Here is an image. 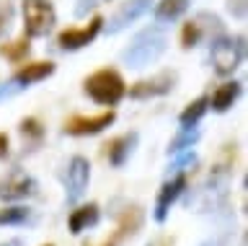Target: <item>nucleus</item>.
Listing matches in <instances>:
<instances>
[{
  "label": "nucleus",
  "mask_w": 248,
  "mask_h": 246,
  "mask_svg": "<svg viewBox=\"0 0 248 246\" xmlns=\"http://www.w3.org/2000/svg\"><path fill=\"white\" fill-rule=\"evenodd\" d=\"M163 52H166V34L160 29H145L122 52V60L132 70H140V67H147L150 63H155Z\"/></svg>",
  "instance_id": "f257e3e1"
},
{
  "label": "nucleus",
  "mask_w": 248,
  "mask_h": 246,
  "mask_svg": "<svg viewBox=\"0 0 248 246\" xmlns=\"http://www.w3.org/2000/svg\"><path fill=\"white\" fill-rule=\"evenodd\" d=\"M85 94H88L96 104L101 106H114L119 104V98L127 94V86H124V78L116 70H96L93 75H88L83 83Z\"/></svg>",
  "instance_id": "f03ea898"
},
{
  "label": "nucleus",
  "mask_w": 248,
  "mask_h": 246,
  "mask_svg": "<svg viewBox=\"0 0 248 246\" xmlns=\"http://www.w3.org/2000/svg\"><path fill=\"white\" fill-rule=\"evenodd\" d=\"M243 49H246V36H238L235 42L228 36H217L212 42V63L215 70L220 75H230L243 60Z\"/></svg>",
  "instance_id": "7ed1b4c3"
},
{
  "label": "nucleus",
  "mask_w": 248,
  "mask_h": 246,
  "mask_svg": "<svg viewBox=\"0 0 248 246\" xmlns=\"http://www.w3.org/2000/svg\"><path fill=\"white\" fill-rule=\"evenodd\" d=\"M26 36H44L54 26V5L49 0H23Z\"/></svg>",
  "instance_id": "20e7f679"
},
{
  "label": "nucleus",
  "mask_w": 248,
  "mask_h": 246,
  "mask_svg": "<svg viewBox=\"0 0 248 246\" xmlns=\"http://www.w3.org/2000/svg\"><path fill=\"white\" fill-rule=\"evenodd\" d=\"M101 29H104V18L93 16L85 26H73V29L60 32L57 44H60V49H80V47H85V44H91L96 39Z\"/></svg>",
  "instance_id": "39448f33"
},
{
  "label": "nucleus",
  "mask_w": 248,
  "mask_h": 246,
  "mask_svg": "<svg viewBox=\"0 0 248 246\" xmlns=\"http://www.w3.org/2000/svg\"><path fill=\"white\" fill-rule=\"evenodd\" d=\"M88 176H91L88 158H83V156L70 158V164H67V199L70 202H78V199L85 195V189H88Z\"/></svg>",
  "instance_id": "423d86ee"
},
{
  "label": "nucleus",
  "mask_w": 248,
  "mask_h": 246,
  "mask_svg": "<svg viewBox=\"0 0 248 246\" xmlns=\"http://www.w3.org/2000/svg\"><path fill=\"white\" fill-rule=\"evenodd\" d=\"M116 119V114L108 109V112H101V114H93V117H83V114H75L65 122V132L67 135H96L101 132L104 127H108L111 122Z\"/></svg>",
  "instance_id": "0eeeda50"
},
{
  "label": "nucleus",
  "mask_w": 248,
  "mask_h": 246,
  "mask_svg": "<svg viewBox=\"0 0 248 246\" xmlns=\"http://www.w3.org/2000/svg\"><path fill=\"white\" fill-rule=\"evenodd\" d=\"M186 189V174L184 171H176L173 179H168L166 184L160 187L158 192V202H155V220L163 223L168 218V210H170V205L178 199V195Z\"/></svg>",
  "instance_id": "6e6552de"
},
{
  "label": "nucleus",
  "mask_w": 248,
  "mask_h": 246,
  "mask_svg": "<svg viewBox=\"0 0 248 246\" xmlns=\"http://www.w3.org/2000/svg\"><path fill=\"white\" fill-rule=\"evenodd\" d=\"M176 83V73H158L155 78H147V81H140L129 88V96L132 98H153V96H163L173 88Z\"/></svg>",
  "instance_id": "1a4fd4ad"
},
{
  "label": "nucleus",
  "mask_w": 248,
  "mask_h": 246,
  "mask_svg": "<svg viewBox=\"0 0 248 246\" xmlns=\"http://www.w3.org/2000/svg\"><path fill=\"white\" fill-rule=\"evenodd\" d=\"M34 179L21 171H13L11 176H5L0 181V199H21V197H29L34 195Z\"/></svg>",
  "instance_id": "9d476101"
},
{
  "label": "nucleus",
  "mask_w": 248,
  "mask_h": 246,
  "mask_svg": "<svg viewBox=\"0 0 248 246\" xmlns=\"http://www.w3.org/2000/svg\"><path fill=\"white\" fill-rule=\"evenodd\" d=\"M137 145V132H129V135H122V137H114L104 145V156L108 158L111 166H124V161L132 156Z\"/></svg>",
  "instance_id": "9b49d317"
},
{
  "label": "nucleus",
  "mask_w": 248,
  "mask_h": 246,
  "mask_svg": "<svg viewBox=\"0 0 248 246\" xmlns=\"http://www.w3.org/2000/svg\"><path fill=\"white\" fill-rule=\"evenodd\" d=\"M150 3L153 0H129V3H124L119 11L114 13V18H111V24H108V32H122L127 24H132V21H137L142 13L150 8Z\"/></svg>",
  "instance_id": "f8f14e48"
},
{
  "label": "nucleus",
  "mask_w": 248,
  "mask_h": 246,
  "mask_svg": "<svg viewBox=\"0 0 248 246\" xmlns=\"http://www.w3.org/2000/svg\"><path fill=\"white\" fill-rule=\"evenodd\" d=\"M54 73V63H29V65H21L18 70H16L13 81L16 83H23V86H31V83H39L44 78H49Z\"/></svg>",
  "instance_id": "ddd939ff"
},
{
  "label": "nucleus",
  "mask_w": 248,
  "mask_h": 246,
  "mask_svg": "<svg viewBox=\"0 0 248 246\" xmlns=\"http://www.w3.org/2000/svg\"><path fill=\"white\" fill-rule=\"evenodd\" d=\"M98 223V205H83V207H78V210L70 213V220H67V226H70V233L78 236V233H83L85 228H91V226H96Z\"/></svg>",
  "instance_id": "4468645a"
},
{
  "label": "nucleus",
  "mask_w": 248,
  "mask_h": 246,
  "mask_svg": "<svg viewBox=\"0 0 248 246\" xmlns=\"http://www.w3.org/2000/svg\"><path fill=\"white\" fill-rule=\"evenodd\" d=\"M140 226H142V210H140V207H127V210L119 215V228H116V233H114L111 238L119 244L127 233H129V236L137 233Z\"/></svg>",
  "instance_id": "2eb2a0df"
},
{
  "label": "nucleus",
  "mask_w": 248,
  "mask_h": 246,
  "mask_svg": "<svg viewBox=\"0 0 248 246\" xmlns=\"http://www.w3.org/2000/svg\"><path fill=\"white\" fill-rule=\"evenodd\" d=\"M238 94H240V83H235V81L225 83V86H220L212 94V101H209V104H212L215 112H228L232 106V101L238 98Z\"/></svg>",
  "instance_id": "dca6fc26"
},
{
  "label": "nucleus",
  "mask_w": 248,
  "mask_h": 246,
  "mask_svg": "<svg viewBox=\"0 0 248 246\" xmlns=\"http://www.w3.org/2000/svg\"><path fill=\"white\" fill-rule=\"evenodd\" d=\"M209 109V98L207 96H199V98H194V101L186 106V109L181 112V117H178V122H181V127H194L197 122L207 114Z\"/></svg>",
  "instance_id": "f3484780"
},
{
  "label": "nucleus",
  "mask_w": 248,
  "mask_h": 246,
  "mask_svg": "<svg viewBox=\"0 0 248 246\" xmlns=\"http://www.w3.org/2000/svg\"><path fill=\"white\" fill-rule=\"evenodd\" d=\"M29 52H31V42H29L26 34H23L21 39H16V42L0 44V55H3L5 60H13V63H21V60H26Z\"/></svg>",
  "instance_id": "a211bd4d"
},
{
  "label": "nucleus",
  "mask_w": 248,
  "mask_h": 246,
  "mask_svg": "<svg viewBox=\"0 0 248 246\" xmlns=\"http://www.w3.org/2000/svg\"><path fill=\"white\" fill-rule=\"evenodd\" d=\"M186 8H189V0H160L155 13H158L160 21H173V18L181 16Z\"/></svg>",
  "instance_id": "6ab92c4d"
},
{
  "label": "nucleus",
  "mask_w": 248,
  "mask_h": 246,
  "mask_svg": "<svg viewBox=\"0 0 248 246\" xmlns=\"http://www.w3.org/2000/svg\"><path fill=\"white\" fill-rule=\"evenodd\" d=\"M199 130L197 127H184L181 132H178L173 140H170V145H168V153H181V150H186V148H191L194 143L199 140Z\"/></svg>",
  "instance_id": "aec40b11"
},
{
  "label": "nucleus",
  "mask_w": 248,
  "mask_h": 246,
  "mask_svg": "<svg viewBox=\"0 0 248 246\" xmlns=\"http://www.w3.org/2000/svg\"><path fill=\"white\" fill-rule=\"evenodd\" d=\"M29 220V210L26 207H3L0 210V226H18V223Z\"/></svg>",
  "instance_id": "412c9836"
},
{
  "label": "nucleus",
  "mask_w": 248,
  "mask_h": 246,
  "mask_svg": "<svg viewBox=\"0 0 248 246\" xmlns=\"http://www.w3.org/2000/svg\"><path fill=\"white\" fill-rule=\"evenodd\" d=\"M202 39V26H199V21H189V24H184L181 29V47L184 49H191V47H197Z\"/></svg>",
  "instance_id": "4be33fe9"
},
{
  "label": "nucleus",
  "mask_w": 248,
  "mask_h": 246,
  "mask_svg": "<svg viewBox=\"0 0 248 246\" xmlns=\"http://www.w3.org/2000/svg\"><path fill=\"white\" fill-rule=\"evenodd\" d=\"M21 135L23 137H29L31 143H42V137H44V127H42V122H39L36 117H26L21 122Z\"/></svg>",
  "instance_id": "5701e85b"
},
{
  "label": "nucleus",
  "mask_w": 248,
  "mask_h": 246,
  "mask_svg": "<svg viewBox=\"0 0 248 246\" xmlns=\"http://www.w3.org/2000/svg\"><path fill=\"white\" fill-rule=\"evenodd\" d=\"M11 21H13V5L11 3H0V36L8 32Z\"/></svg>",
  "instance_id": "b1692460"
},
{
  "label": "nucleus",
  "mask_w": 248,
  "mask_h": 246,
  "mask_svg": "<svg viewBox=\"0 0 248 246\" xmlns=\"http://www.w3.org/2000/svg\"><path fill=\"white\" fill-rule=\"evenodd\" d=\"M228 11H230L235 18H246L248 3H246V0H228Z\"/></svg>",
  "instance_id": "393cba45"
},
{
  "label": "nucleus",
  "mask_w": 248,
  "mask_h": 246,
  "mask_svg": "<svg viewBox=\"0 0 248 246\" xmlns=\"http://www.w3.org/2000/svg\"><path fill=\"white\" fill-rule=\"evenodd\" d=\"M194 164H197V156H194V153H186V156H181L170 168H173V171H184L186 166H194Z\"/></svg>",
  "instance_id": "a878e982"
},
{
  "label": "nucleus",
  "mask_w": 248,
  "mask_h": 246,
  "mask_svg": "<svg viewBox=\"0 0 248 246\" xmlns=\"http://www.w3.org/2000/svg\"><path fill=\"white\" fill-rule=\"evenodd\" d=\"M96 5V0H80V5L75 8V16H85V11H91Z\"/></svg>",
  "instance_id": "bb28decb"
},
{
  "label": "nucleus",
  "mask_w": 248,
  "mask_h": 246,
  "mask_svg": "<svg viewBox=\"0 0 248 246\" xmlns=\"http://www.w3.org/2000/svg\"><path fill=\"white\" fill-rule=\"evenodd\" d=\"M8 145H11V143H8V135H5V132H0V158H5V156H8Z\"/></svg>",
  "instance_id": "cd10ccee"
},
{
  "label": "nucleus",
  "mask_w": 248,
  "mask_h": 246,
  "mask_svg": "<svg viewBox=\"0 0 248 246\" xmlns=\"http://www.w3.org/2000/svg\"><path fill=\"white\" fill-rule=\"evenodd\" d=\"M0 246H21L18 238H11V241H5V244H0Z\"/></svg>",
  "instance_id": "c85d7f7f"
},
{
  "label": "nucleus",
  "mask_w": 248,
  "mask_h": 246,
  "mask_svg": "<svg viewBox=\"0 0 248 246\" xmlns=\"http://www.w3.org/2000/svg\"><path fill=\"white\" fill-rule=\"evenodd\" d=\"M83 246H93V244H83ZM101 246H116V241H114V238H108V241H104Z\"/></svg>",
  "instance_id": "c756f323"
},
{
  "label": "nucleus",
  "mask_w": 248,
  "mask_h": 246,
  "mask_svg": "<svg viewBox=\"0 0 248 246\" xmlns=\"http://www.w3.org/2000/svg\"><path fill=\"white\" fill-rule=\"evenodd\" d=\"M44 246H54V244H44Z\"/></svg>",
  "instance_id": "7c9ffc66"
}]
</instances>
